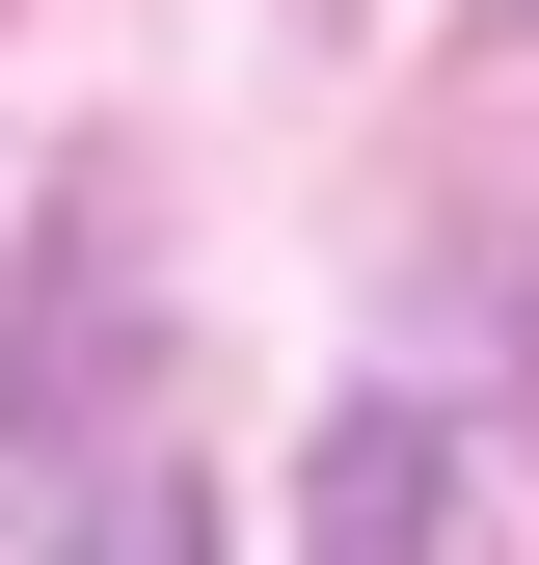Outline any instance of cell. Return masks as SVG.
Instances as JSON below:
<instances>
[{
    "label": "cell",
    "mask_w": 539,
    "mask_h": 565,
    "mask_svg": "<svg viewBox=\"0 0 539 565\" xmlns=\"http://www.w3.org/2000/svg\"><path fill=\"white\" fill-rule=\"evenodd\" d=\"M324 565H432V431L351 404V458H324Z\"/></svg>",
    "instance_id": "obj_1"
},
{
    "label": "cell",
    "mask_w": 539,
    "mask_h": 565,
    "mask_svg": "<svg viewBox=\"0 0 539 565\" xmlns=\"http://www.w3.org/2000/svg\"><path fill=\"white\" fill-rule=\"evenodd\" d=\"M54 565H216V512H189V458H108V512L54 539Z\"/></svg>",
    "instance_id": "obj_2"
}]
</instances>
